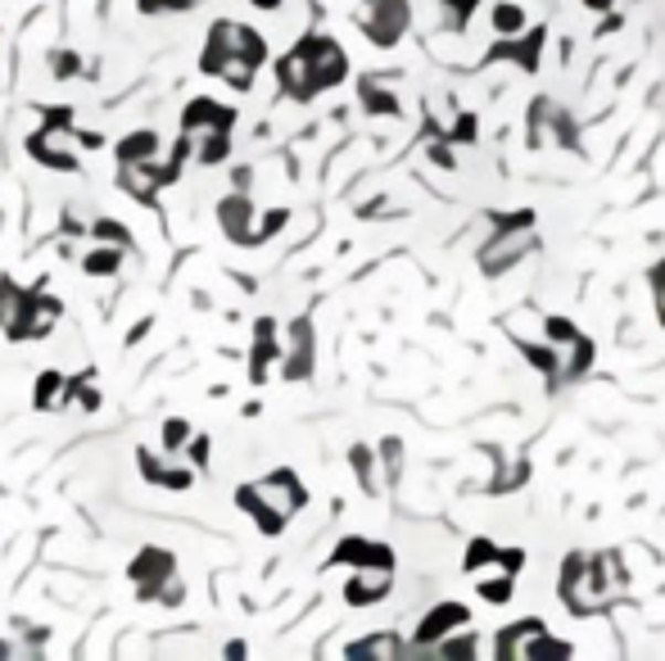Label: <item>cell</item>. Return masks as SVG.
Instances as JSON below:
<instances>
[{
  "instance_id": "obj_21",
  "label": "cell",
  "mask_w": 665,
  "mask_h": 661,
  "mask_svg": "<svg viewBox=\"0 0 665 661\" xmlns=\"http://www.w3.org/2000/svg\"><path fill=\"white\" fill-rule=\"evenodd\" d=\"M231 123H235V114H231L226 105H218V101H190L186 114H181V127H186V132H200V127H231Z\"/></svg>"
},
{
  "instance_id": "obj_44",
  "label": "cell",
  "mask_w": 665,
  "mask_h": 661,
  "mask_svg": "<svg viewBox=\"0 0 665 661\" xmlns=\"http://www.w3.org/2000/svg\"><path fill=\"white\" fill-rule=\"evenodd\" d=\"M494 566H503V571H520V566H526V553H520V548H498V562Z\"/></svg>"
},
{
  "instance_id": "obj_6",
  "label": "cell",
  "mask_w": 665,
  "mask_h": 661,
  "mask_svg": "<svg viewBox=\"0 0 665 661\" xmlns=\"http://www.w3.org/2000/svg\"><path fill=\"white\" fill-rule=\"evenodd\" d=\"M276 82H281V91H285L291 101H313V96H317V73H313L308 41H299L295 51L276 64Z\"/></svg>"
},
{
  "instance_id": "obj_17",
  "label": "cell",
  "mask_w": 665,
  "mask_h": 661,
  "mask_svg": "<svg viewBox=\"0 0 665 661\" xmlns=\"http://www.w3.org/2000/svg\"><path fill=\"white\" fill-rule=\"evenodd\" d=\"M281 358V340H276V322L272 317H263L258 326H254V354H250V376L254 381H263L267 376V367Z\"/></svg>"
},
{
  "instance_id": "obj_39",
  "label": "cell",
  "mask_w": 665,
  "mask_h": 661,
  "mask_svg": "<svg viewBox=\"0 0 665 661\" xmlns=\"http://www.w3.org/2000/svg\"><path fill=\"white\" fill-rule=\"evenodd\" d=\"M77 69H82V60H77L73 51H55V55H51V73H55V77H73Z\"/></svg>"
},
{
  "instance_id": "obj_32",
  "label": "cell",
  "mask_w": 665,
  "mask_h": 661,
  "mask_svg": "<svg viewBox=\"0 0 665 661\" xmlns=\"http://www.w3.org/2000/svg\"><path fill=\"white\" fill-rule=\"evenodd\" d=\"M543 340H552L557 349H566V345L580 340V330H576V322H566V317H548L543 322Z\"/></svg>"
},
{
  "instance_id": "obj_22",
  "label": "cell",
  "mask_w": 665,
  "mask_h": 661,
  "mask_svg": "<svg viewBox=\"0 0 665 661\" xmlns=\"http://www.w3.org/2000/svg\"><path fill=\"white\" fill-rule=\"evenodd\" d=\"M539 51H543V32H530L520 41H498L489 60H516L520 69H539Z\"/></svg>"
},
{
  "instance_id": "obj_29",
  "label": "cell",
  "mask_w": 665,
  "mask_h": 661,
  "mask_svg": "<svg viewBox=\"0 0 665 661\" xmlns=\"http://www.w3.org/2000/svg\"><path fill=\"white\" fill-rule=\"evenodd\" d=\"M159 155V136L155 132H131L118 140V159L123 164H140V159H155Z\"/></svg>"
},
{
  "instance_id": "obj_49",
  "label": "cell",
  "mask_w": 665,
  "mask_h": 661,
  "mask_svg": "<svg viewBox=\"0 0 665 661\" xmlns=\"http://www.w3.org/2000/svg\"><path fill=\"white\" fill-rule=\"evenodd\" d=\"M589 10H611V0H584Z\"/></svg>"
},
{
  "instance_id": "obj_28",
  "label": "cell",
  "mask_w": 665,
  "mask_h": 661,
  "mask_svg": "<svg viewBox=\"0 0 665 661\" xmlns=\"http://www.w3.org/2000/svg\"><path fill=\"white\" fill-rule=\"evenodd\" d=\"M408 648H403V639H394V634H371V639H358V643H349V657H376V661H394V657H403Z\"/></svg>"
},
{
  "instance_id": "obj_25",
  "label": "cell",
  "mask_w": 665,
  "mask_h": 661,
  "mask_svg": "<svg viewBox=\"0 0 665 661\" xmlns=\"http://www.w3.org/2000/svg\"><path fill=\"white\" fill-rule=\"evenodd\" d=\"M254 60H245V55H226V60H218L213 64V77H222L226 86H235V91H250L254 86Z\"/></svg>"
},
{
  "instance_id": "obj_38",
  "label": "cell",
  "mask_w": 665,
  "mask_h": 661,
  "mask_svg": "<svg viewBox=\"0 0 665 661\" xmlns=\"http://www.w3.org/2000/svg\"><path fill=\"white\" fill-rule=\"evenodd\" d=\"M380 462H386V476L399 481V471H403V444H399V440H386V444H380Z\"/></svg>"
},
{
  "instance_id": "obj_50",
  "label": "cell",
  "mask_w": 665,
  "mask_h": 661,
  "mask_svg": "<svg viewBox=\"0 0 665 661\" xmlns=\"http://www.w3.org/2000/svg\"><path fill=\"white\" fill-rule=\"evenodd\" d=\"M254 6H258V10H276V6H281V0H254Z\"/></svg>"
},
{
  "instance_id": "obj_1",
  "label": "cell",
  "mask_w": 665,
  "mask_h": 661,
  "mask_svg": "<svg viewBox=\"0 0 665 661\" xmlns=\"http://www.w3.org/2000/svg\"><path fill=\"white\" fill-rule=\"evenodd\" d=\"M235 503H241V507L254 516L263 535H281L285 516L299 512V507L308 503V494H304V485L295 481V471H272V476L245 485L241 494H235Z\"/></svg>"
},
{
  "instance_id": "obj_34",
  "label": "cell",
  "mask_w": 665,
  "mask_h": 661,
  "mask_svg": "<svg viewBox=\"0 0 665 661\" xmlns=\"http://www.w3.org/2000/svg\"><path fill=\"white\" fill-rule=\"evenodd\" d=\"M91 231H95V241H109V245H131V235L123 231V222H114V218H101V222H91Z\"/></svg>"
},
{
  "instance_id": "obj_4",
  "label": "cell",
  "mask_w": 665,
  "mask_h": 661,
  "mask_svg": "<svg viewBox=\"0 0 665 661\" xmlns=\"http://www.w3.org/2000/svg\"><path fill=\"white\" fill-rule=\"evenodd\" d=\"M535 245H539L535 227H498V235L481 250V272L485 276H503L511 263H520Z\"/></svg>"
},
{
  "instance_id": "obj_24",
  "label": "cell",
  "mask_w": 665,
  "mask_h": 661,
  "mask_svg": "<svg viewBox=\"0 0 665 661\" xmlns=\"http://www.w3.org/2000/svg\"><path fill=\"white\" fill-rule=\"evenodd\" d=\"M593 566H598V580H602V589L611 594V602L625 594V585H630V571H625V562H621V553H598L593 557Z\"/></svg>"
},
{
  "instance_id": "obj_3",
  "label": "cell",
  "mask_w": 665,
  "mask_h": 661,
  "mask_svg": "<svg viewBox=\"0 0 665 661\" xmlns=\"http://www.w3.org/2000/svg\"><path fill=\"white\" fill-rule=\"evenodd\" d=\"M226 55H245V60L263 64V60H267V45H263V36H258L254 28L235 23V19H218V23L209 28V45H204V55H200V69L213 73V64L226 60Z\"/></svg>"
},
{
  "instance_id": "obj_27",
  "label": "cell",
  "mask_w": 665,
  "mask_h": 661,
  "mask_svg": "<svg viewBox=\"0 0 665 661\" xmlns=\"http://www.w3.org/2000/svg\"><path fill=\"white\" fill-rule=\"evenodd\" d=\"M28 300H32V295H23L14 281H0V330H14V326L23 322Z\"/></svg>"
},
{
  "instance_id": "obj_37",
  "label": "cell",
  "mask_w": 665,
  "mask_h": 661,
  "mask_svg": "<svg viewBox=\"0 0 665 661\" xmlns=\"http://www.w3.org/2000/svg\"><path fill=\"white\" fill-rule=\"evenodd\" d=\"M535 657H570V643H561V639H548V634H539V639L530 643L526 661H535Z\"/></svg>"
},
{
  "instance_id": "obj_14",
  "label": "cell",
  "mask_w": 665,
  "mask_h": 661,
  "mask_svg": "<svg viewBox=\"0 0 665 661\" xmlns=\"http://www.w3.org/2000/svg\"><path fill=\"white\" fill-rule=\"evenodd\" d=\"M530 114H535V118H530V123H535V146H548V140H552V146H570V140H576V127H570L566 114L552 109L548 101H539Z\"/></svg>"
},
{
  "instance_id": "obj_10",
  "label": "cell",
  "mask_w": 665,
  "mask_h": 661,
  "mask_svg": "<svg viewBox=\"0 0 665 661\" xmlns=\"http://www.w3.org/2000/svg\"><path fill=\"white\" fill-rule=\"evenodd\" d=\"M408 19H412L408 0H376V10L367 19V32H371L376 45H394L408 32Z\"/></svg>"
},
{
  "instance_id": "obj_42",
  "label": "cell",
  "mask_w": 665,
  "mask_h": 661,
  "mask_svg": "<svg viewBox=\"0 0 665 661\" xmlns=\"http://www.w3.org/2000/svg\"><path fill=\"white\" fill-rule=\"evenodd\" d=\"M425 155H431V164H440V168H453L457 159H453V146H448V136L444 140H431V150H425Z\"/></svg>"
},
{
  "instance_id": "obj_15",
  "label": "cell",
  "mask_w": 665,
  "mask_h": 661,
  "mask_svg": "<svg viewBox=\"0 0 665 661\" xmlns=\"http://www.w3.org/2000/svg\"><path fill=\"white\" fill-rule=\"evenodd\" d=\"M471 621V611L462 607V602H444V607H435L431 617L421 621V630H416V643L425 648V643H440V639H448V630H457V626H466Z\"/></svg>"
},
{
  "instance_id": "obj_26",
  "label": "cell",
  "mask_w": 665,
  "mask_h": 661,
  "mask_svg": "<svg viewBox=\"0 0 665 661\" xmlns=\"http://www.w3.org/2000/svg\"><path fill=\"white\" fill-rule=\"evenodd\" d=\"M123 245H109V241H101V245H95L86 259H82V272L86 276H114L118 267H123Z\"/></svg>"
},
{
  "instance_id": "obj_12",
  "label": "cell",
  "mask_w": 665,
  "mask_h": 661,
  "mask_svg": "<svg viewBox=\"0 0 665 661\" xmlns=\"http://www.w3.org/2000/svg\"><path fill=\"white\" fill-rule=\"evenodd\" d=\"M390 571H394V566H358L353 580L345 585V602H349V607H371V602H380V598L390 594V585H394Z\"/></svg>"
},
{
  "instance_id": "obj_23",
  "label": "cell",
  "mask_w": 665,
  "mask_h": 661,
  "mask_svg": "<svg viewBox=\"0 0 665 661\" xmlns=\"http://www.w3.org/2000/svg\"><path fill=\"white\" fill-rule=\"evenodd\" d=\"M68 395H73V381H68L64 371H41V381H36V408H41V412L64 408Z\"/></svg>"
},
{
  "instance_id": "obj_36",
  "label": "cell",
  "mask_w": 665,
  "mask_h": 661,
  "mask_svg": "<svg viewBox=\"0 0 665 661\" xmlns=\"http://www.w3.org/2000/svg\"><path fill=\"white\" fill-rule=\"evenodd\" d=\"M190 444V427L181 417H172V421H163V449L172 453V449H186Z\"/></svg>"
},
{
  "instance_id": "obj_43",
  "label": "cell",
  "mask_w": 665,
  "mask_h": 661,
  "mask_svg": "<svg viewBox=\"0 0 665 661\" xmlns=\"http://www.w3.org/2000/svg\"><path fill=\"white\" fill-rule=\"evenodd\" d=\"M475 648H481L475 639H440V652H444V657H471Z\"/></svg>"
},
{
  "instance_id": "obj_48",
  "label": "cell",
  "mask_w": 665,
  "mask_h": 661,
  "mask_svg": "<svg viewBox=\"0 0 665 661\" xmlns=\"http://www.w3.org/2000/svg\"><path fill=\"white\" fill-rule=\"evenodd\" d=\"M181 598H186V594H181V585H177V580H168V585L159 589V602H168V607H177Z\"/></svg>"
},
{
  "instance_id": "obj_30",
  "label": "cell",
  "mask_w": 665,
  "mask_h": 661,
  "mask_svg": "<svg viewBox=\"0 0 665 661\" xmlns=\"http://www.w3.org/2000/svg\"><path fill=\"white\" fill-rule=\"evenodd\" d=\"M349 462H353V471H358V485H362L367 494H380V471H376V458L367 453V444H353Z\"/></svg>"
},
{
  "instance_id": "obj_11",
  "label": "cell",
  "mask_w": 665,
  "mask_h": 661,
  "mask_svg": "<svg viewBox=\"0 0 665 661\" xmlns=\"http://www.w3.org/2000/svg\"><path fill=\"white\" fill-rule=\"evenodd\" d=\"M281 371L291 376V381H304V376L313 371V326H308L304 317H299V322H291V330H285Z\"/></svg>"
},
{
  "instance_id": "obj_31",
  "label": "cell",
  "mask_w": 665,
  "mask_h": 661,
  "mask_svg": "<svg viewBox=\"0 0 665 661\" xmlns=\"http://www.w3.org/2000/svg\"><path fill=\"white\" fill-rule=\"evenodd\" d=\"M511 580H516V576L498 566L494 576H485V580H481V598H485V602H494V607H503V602L511 598Z\"/></svg>"
},
{
  "instance_id": "obj_2",
  "label": "cell",
  "mask_w": 665,
  "mask_h": 661,
  "mask_svg": "<svg viewBox=\"0 0 665 661\" xmlns=\"http://www.w3.org/2000/svg\"><path fill=\"white\" fill-rule=\"evenodd\" d=\"M561 598H566V607L576 611V617H589V611H602V607L611 602V594H606L602 580H598L593 557H584V553H570V557H566Z\"/></svg>"
},
{
  "instance_id": "obj_7",
  "label": "cell",
  "mask_w": 665,
  "mask_h": 661,
  "mask_svg": "<svg viewBox=\"0 0 665 661\" xmlns=\"http://www.w3.org/2000/svg\"><path fill=\"white\" fill-rule=\"evenodd\" d=\"M131 580L140 585V598H159V589L172 580V553L163 548H146V553H136V562L127 566Z\"/></svg>"
},
{
  "instance_id": "obj_9",
  "label": "cell",
  "mask_w": 665,
  "mask_h": 661,
  "mask_svg": "<svg viewBox=\"0 0 665 661\" xmlns=\"http://www.w3.org/2000/svg\"><path fill=\"white\" fill-rule=\"evenodd\" d=\"M308 51H313L317 91H330V86H340V82H345L349 60H345V51H340V41H330V36H308Z\"/></svg>"
},
{
  "instance_id": "obj_20",
  "label": "cell",
  "mask_w": 665,
  "mask_h": 661,
  "mask_svg": "<svg viewBox=\"0 0 665 661\" xmlns=\"http://www.w3.org/2000/svg\"><path fill=\"white\" fill-rule=\"evenodd\" d=\"M231 127H200V132H186L190 136V150H196L200 164H222L231 150Z\"/></svg>"
},
{
  "instance_id": "obj_41",
  "label": "cell",
  "mask_w": 665,
  "mask_h": 661,
  "mask_svg": "<svg viewBox=\"0 0 665 661\" xmlns=\"http://www.w3.org/2000/svg\"><path fill=\"white\" fill-rule=\"evenodd\" d=\"M652 291H656V317H661V326H665V259L652 267Z\"/></svg>"
},
{
  "instance_id": "obj_33",
  "label": "cell",
  "mask_w": 665,
  "mask_h": 661,
  "mask_svg": "<svg viewBox=\"0 0 665 661\" xmlns=\"http://www.w3.org/2000/svg\"><path fill=\"white\" fill-rule=\"evenodd\" d=\"M498 562V548L489 544V539H471V548H466V571H485V566H494Z\"/></svg>"
},
{
  "instance_id": "obj_46",
  "label": "cell",
  "mask_w": 665,
  "mask_h": 661,
  "mask_svg": "<svg viewBox=\"0 0 665 661\" xmlns=\"http://www.w3.org/2000/svg\"><path fill=\"white\" fill-rule=\"evenodd\" d=\"M444 6L453 10V28H462V23H466V14H471L475 6H481V0H444Z\"/></svg>"
},
{
  "instance_id": "obj_8",
  "label": "cell",
  "mask_w": 665,
  "mask_h": 661,
  "mask_svg": "<svg viewBox=\"0 0 665 661\" xmlns=\"http://www.w3.org/2000/svg\"><path fill=\"white\" fill-rule=\"evenodd\" d=\"M60 300L55 295H32L28 300V313H23V322L10 330V340H45L55 330V322H60Z\"/></svg>"
},
{
  "instance_id": "obj_19",
  "label": "cell",
  "mask_w": 665,
  "mask_h": 661,
  "mask_svg": "<svg viewBox=\"0 0 665 661\" xmlns=\"http://www.w3.org/2000/svg\"><path fill=\"white\" fill-rule=\"evenodd\" d=\"M358 96H362V109L376 114V118H394V114H399V101H394V91H390V77H362Z\"/></svg>"
},
{
  "instance_id": "obj_45",
  "label": "cell",
  "mask_w": 665,
  "mask_h": 661,
  "mask_svg": "<svg viewBox=\"0 0 665 661\" xmlns=\"http://www.w3.org/2000/svg\"><path fill=\"white\" fill-rule=\"evenodd\" d=\"M73 395H77V403H82L86 412H95V408H101V390H95L91 381H82V386H73Z\"/></svg>"
},
{
  "instance_id": "obj_47",
  "label": "cell",
  "mask_w": 665,
  "mask_h": 661,
  "mask_svg": "<svg viewBox=\"0 0 665 661\" xmlns=\"http://www.w3.org/2000/svg\"><path fill=\"white\" fill-rule=\"evenodd\" d=\"M186 449H190V462H196V466H204V462H209V436H196Z\"/></svg>"
},
{
  "instance_id": "obj_5",
  "label": "cell",
  "mask_w": 665,
  "mask_h": 661,
  "mask_svg": "<svg viewBox=\"0 0 665 661\" xmlns=\"http://www.w3.org/2000/svg\"><path fill=\"white\" fill-rule=\"evenodd\" d=\"M28 150L41 168H55V172H73L77 168V146H73V136L68 127H55V123H45V132H36L28 140Z\"/></svg>"
},
{
  "instance_id": "obj_16",
  "label": "cell",
  "mask_w": 665,
  "mask_h": 661,
  "mask_svg": "<svg viewBox=\"0 0 665 661\" xmlns=\"http://www.w3.org/2000/svg\"><path fill=\"white\" fill-rule=\"evenodd\" d=\"M163 168H155V159H140V164H123V191L136 200H155V191L163 186Z\"/></svg>"
},
{
  "instance_id": "obj_40",
  "label": "cell",
  "mask_w": 665,
  "mask_h": 661,
  "mask_svg": "<svg viewBox=\"0 0 665 661\" xmlns=\"http://www.w3.org/2000/svg\"><path fill=\"white\" fill-rule=\"evenodd\" d=\"M285 222H291V213H285V209H272V213L263 218V227L254 231V241H267V235H276V231L285 227Z\"/></svg>"
},
{
  "instance_id": "obj_35",
  "label": "cell",
  "mask_w": 665,
  "mask_h": 661,
  "mask_svg": "<svg viewBox=\"0 0 665 661\" xmlns=\"http://www.w3.org/2000/svg\"><path fill=\"white\" fill-rule=\"evenodd\" d=\"M494 28H498L503 36L520 32V28H526V10H516V6H494Z\"/></svg>"
},
{
  "instance_id": "obj_18",
  "label": "cell",
  "mask_w": 665,
  "mask_h": 661,
  "mask_svg": "<svg viewBox=\"0 0 665 661\" xmlns=\"http://www.w3.org/2000/svg\"><path fill=\"white\" fill-rule=\"evenodd\" d=\"M336 562H349V566H394V553L386 544H371V539H340Z\"/></svg>"
},
{
  "instance_id": "obj_13",
  "label": "cell",
  "mask_w": 665,
  "mask_h": 661,
  "mask_svg": "<svg viewBox=\"0 0 665 661\" xmlns=\"http://www.w3.org/2000/svg\"><path fill=\"white\" fill-rule=\"evenodd\" d=\"M218 222H222V231H226V241H235V245H254V204H250V196L245 191H235V196H226L222 204H218Z\"/></svg>"
}]
</instances>
